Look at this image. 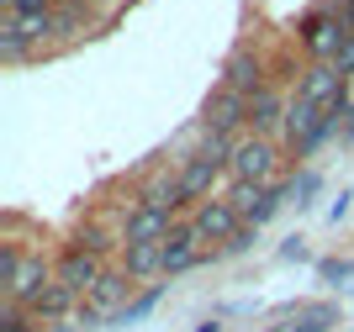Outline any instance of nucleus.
I'll return each mask as SVG.
<instances>
[{"mask_svg":"<svg viewBox=\"0 0 354 332\" xmlns=\"http://www.w3.org/2000/svg\"><path fill=\"white\" fill-rule=\"evenodd\" d=\"M286 143L281 137H259V132H243L233 148V159H227V179H243V185H275L286 179Z\"/></svg>","mask_w":354,"mask_h":332,"instance_id":"1","label":"nucleus"},{"mask_svg":"<svg viewBox=\"0 0 354 332\" xmlns=\"http://www.w3.org/2000/svg\"><path fill=\"white\" fill-rule=\"evenodd\" d=\"M133 290H138V280H127V269H122V264H111V269L95 280V290L85 295V306H80V317H74V322H80L85 332L111 327V322H117V311L133 301Z\"/></svg>","mask_w":354,"mask_h":332,"instance_id":"2","label":"nucleus"},{"mask_svg":"<svg viewBox=\"0 0 354 332\" xmlns=\"http://www.w3.org/2000/svg\"><path fill=\"white\" fill-rule=\"evenodd\" d=\"M354 32L344 16H323V11H301L296 16V43L307 53V64H339L344 43H349Z\"/></svg>","mask_w":354,"mask_h":332,"instance_id":"3","label":"nucleus"},{"mask_svg":"<svg viewBox=\"0 0 354 332\" xmlns=\"http://www.w3.org/2000/svg\"><path fill=\"white\" fill-rule=\"evenodd\" d=\"M53 21H59V53L90 43V37H101V32L111 27V16L95 11L90 0H59V6H53Z\"/></svg>","mask_w":354,"mask_h":332,"instance_id":"4","label":"nucleus"},{"mask_svg":"<svg viewBox=\"0 0 354 332\" xmlns=\"http://www.w3.org/2000/svg\"><path fill=\"white\" fill-rule=\"evenodd\" d=\"M270 79H275V74H270V58L259 53V48H249V43H238L233 53L222 58V85L238 90V95H249V101L270 85Z\"/></svg>","mask_w":354,"mask_h":332,"instance_id":"5","label":"nucleus"},{"mask_svg":"<svg viewBox=\"0 0 354 332\" xmlns=\"http://www.w3.org/2000/svg\"><path fill=\"white\" fill-rule=\"evenodd\" d=\"M180 169V190H185V206H201V201H212V190L217 185H227V164L222 159H201V153H180V159H169Z\"/></svg>","mask_w":354,"mask_h":332,"instance_id":"6","label":"nucleus"},{"mask_svg":"<svg viewBox=\"0 0 354 332\" xmlns=\"http://www.w3.org/2000/svg\"><path fill=\"white\" fill-rule=\"evenodd\" d=\"M201 127L227 132V137H243V132H249V95H238V90H227L217 79V90L201 101Z\"/></svg>","mask_w":354,"mask_h":332,"instance_id":"7","label":"nucleus"},{"mask_svg":"<svg viewBox=\"0 0 354 332\" xmlns=\"http://www.w3.org/2000/svg\"><path fill=\"white\" fill-rule=\"evenodd\" d=\"M185 222L196 227V237H201V243H217V248H222L238 227H243V211H238L227 195H212V201L191 206V217H185Z\"/></svg>","mask_w":354,"mask_h":332,"instance_id":"8","label":"nucleus"},{"mask_svg":"<svg viewBox=\"0 0 354 332\" xmlns=\"http://www.w3.org/2000/svg\"><path fill=\"white\" fill-rule=\"evenodd\" d=\"M48 285H53V253H43V248H27V259H21L16 280L0 290V301H11V306H32Z\"/></svg>","mask_w":354,"mask_h":332,"instance_id":"9","label":"nucleus"},{"mask_svg":"<svg viewBox=\"0 0 354 332\" xmlns=\"http://www.w3.org/2000/svg\"><path fill=\"white\" fill-rule=\"evenodd\" d=\"M175 227H180V211L138 201L133 211L122 217V243H127V248H133V243H164V237H169Z\"/></svg>","mask_w":354,"mask_h":332,"instance_id":"10","label":"nucleus"},{"mask_svg":"<svg viewBox=\"0 0 354 332\" xmlns=\"http://www.w3.org/2000/svg\"><path fill=\"white\" fill-rule=\"evenodd\" d=\"M106 269H111V264H101L95 253H85V248H74V243H64L59 253H53V280L69 285V290H80V295H90Z\"/></svg>","mask_w":354,"mask_h":332,"instance_id":"11","label":"nucleus"},{"mask_svg":"<svg viewBox=\"0 0 354 332\" xmlns=\"http://www.w3.org/2000/svg\"><path fill=\"white\" fill-rule=\"evenodd\" d=\"M291 95H296V90H286L281 79H270V85L249 101V132H259V137H281V132H286V111H291Z\"/></svg>","mask_w":354,"mask_h":332,"instance_id":"12","label":"nucleus"},{"mask_svg":"<svg viewBox=\"0 0 354 332\" xmlns=\"http://www.w3.org/2000/svg\"><path fill=\"white\" fill-rule=\"evenodd\" d=\"M80 306H85V295L53 280V285H48L43 295H37V301L27 306V311H32L37 322H43V327H59V322H74V317H80Z\"/></svg>","mask_w":354,"mask_h":332,"instance_id":"13","label":"nucleus"},{"mask_svg":"<svg viewBox=\"0 0 354 332\" xmlns=\"http://www.w3.org/2000/svg\"><path fill=\"white\" fill-rule=\"evenodd\" d=\"M344 85H354V79H344L339 64H307L301 79H296V95L312 101V106H333V95H339Z\"/></svg>","mask_w":354,"mask_h":332,"instance_id":"14","label":"nucleus"},{"mask_svg":"<svg viewBox=\"0 0 354 332\" xmlns=\"http://www.w3.org/2000/svg\"><path fill=\"white\" fill-rule=\"evenodd\" d=\"M122 269H127V280H159L164 275V243H133V248H122Z\"/></svg>","mask_w":354,"mask_h":332,"instance_id":"15","label":"nucleus"},{"mask_svg":"<svg viewBox=\"0 0 354 332\" xmlns=\"http://www.w3.org/2000/svg\"><path fill=\"white\" fill-rule=\"evenodd\" d=\"M32 58H43V53L16 32L11 16H0V64H6V69H21V64H32Z\"/></svg>","mask_w":354,"mask_h":332,"instance_id":"16","label":"nucleus"},{"mask_svg":"<svg viewBox=\"0 0 354 332\" xmlns=\"http://www.w3.org/2000/svg\"><path fill=\"white\" fill-rule=\"evenodd\" d=\"M281 206H291V179H275V185H265V190H259V201H254L249 211H243V222H254V227H265V222L275 217Z\"/></svg>","mask_w":354,"mask_h":332,"instance_id":"17","label":"nucleus"},{"mask_svg":"<svg viewBox=\"0 0 354 332\" xmlns=\"http://www.w3.org/2000/svg\"><path fill=\"white\" fill-rule=\"evenodd\" d=\"M159 301H164V285H148L143 295H133V301H127V306L117 311V322H111V327H138V322H143V317H148V311H153Z\"/></svg>","mask_w":354,"mask_h":332,"instance_id":"18","label":"nucleus"},{"mask_svg":"<svg viewBox=\"0 0 354 332\" xmlns=\"http://www.w3.org/2000/svg\"><path fill=\"white\" fill-rule=\"evenodd\" d=\"M0 332H43V322L32 317L27 306H11V301H0Z\"/></svg>","mask_w":354,"mask_h":332,"instance_id":"19","label":"nucleus"},{"mask_svg":"<svg viewBox=\"0 0 354 332\" xmlns=\"http://www.w3.org/2000/svg\"><path fill=\"white\" fill-rule=\"evenodd\" d=\"M317 190H323V174H317V169H296V174H291V201H296V211H301V206H312V195H317Z\"/></svg>","mask_w":354,"mask_h":332,"instance_id":"20","label":"nucleus"},{"mask_svg":"<svg viewBox=\"0 0 354 332\" xmlns=\"http://www.w3.org/2000/svg\"><path fill=\"white\" fill-rule=\"evenodd\" d=\"M21 259H27V248L16 243V237H6V243H0V290L11 285L16 280V269H21Z\"/></svg>","mask_w":354,"mask_h":332,"instance_id":"21","label":"nucleus"},{"mask_svg":"<svg viewBox=\"0 0 354 332\" xmlns=\"http://www.w3.org/2000/svg\"><path fill=\"white\" fill-rule=\"evenodd\" d=\"M254 243H259V227H254V222H243V227H238L233 237H227V243L217 248V259H233V253H249Z\"/></svg>","mask_w":354,"mask_h":332,"instance_id":"22","label":"nucleus"},{"mask_svg":"<svg viewBox=\"0 0 354 332\" xmlns=\"http://www.w3.org/2000/svg\"><path fill=\"white\" fill-rule=\"evenodd\" d=\"M53 6H59V0H0L6 16H48Z\"/></svg>","mask_w":354,"mask_h":332,"instance_id":"23","label":"nucleus"},{"mask_svg":"<svg viewBox=\"0 0 354 332\" xmlns=\"http://www.w3.org/2000/svg\"><path fill=\"white\" fill-rule=\"evenodd\" d=\"M317 280H328V285L354 280V259H317Z\"/></svg>","mask_w":354,"mask_h":332,"instance_id":"24","label":"nucleus"},{"mask_svg":"<svg viewBox=\"0 0 354 332\" xmlns=\"http://www.w3.org/2000/svg\"><path fill=\"white\" fill-rule=\"evenodd\" d=\"M349 201H354L349 190H339V201L328 206V222H333V227H339V222H344V217H349Z\"/></svg>","mask_w":354,"mask_h":332,"instance_id":"25","label":"nucleus"},{"mask_svg":"<svg viewBox=\"0 0 354 332\" xmlns=\"http://www.w3.org/2000/svg\"><path fill=\"white\" fill-rule=\"evenodd\" d=\"M281 259H286V264L307 259V243H301V237H286V243H281Z\"/></svg>","mask_w":354,"mask_h":332,"instance_id":"26","label":"nucleus"},{"mask_svg":"<svg viewBox=\"0 0 354 332\" xmlns=\"http://www.w3.org/2000/svg\"><path fill=\"white\" fill-rule=\"evenodd\" d=\"M90 6H95V11H106V16H111V21H117V16L127 11V6H133V0H90Z\"/></svg>","mask_w":354,"mask_h":332,"instance_id":"27","label":"nucleus"},{"mask_svg":"<svg viewBox=\"0 0 354 332\" xmlns=\"http://www.w3.org/2000/svg\"><path fill=\"white\" fill-rule=\"evenodd\" d=\"M344 6H349V0H312L307 11H323V16H344Z\"/></svg>","mask_w":354,"mask_h":332,"instance_id":"28","label":"nucleus"},{"mask_svg":"<svg viewBox=\"0 0 354 332\" xmlns=\"http://www.w3.org/2000/svg\"><path fill=\"white\" fill-rule=\"evenodd\" d=\"M339 74H344V79H354V37L344 43V53H339Z\"/></svg>","mask_w":354,"mask_h":332,"instance_id":"29","label":"nucleus"},{"mask_svg":"<svg viewBox=\"0 0 354 332\" xmlns=\"http://www.w3.org/2000/svg\"><path fill=\"white\" fill-rule=\"evenodd\" d=\"M48 332H85L80 322H59V327H48Z\"/></svg>","mask_w":354,"mask_h":332,"instance_id":"30","label":"nucleus"},{"mask_svg":"<svg viewBox=\"0 0 354 332\" xmlns=\"http://www.w3.org/2000/svg\"><path fill=\"white\" fill-rule=\"evenodd\" d=\"M196 332H222V322L212 317V322H201V327H196Z\"/></svg>","mask_w":354,"mask_h":332,"instance_id":"31","label":"nucleus"},{"mask_svg":"<svg viewBox=\"0 0 354 332\" xmlns=\"http://www.w3.org/2000/svg\"><path fill=\"white\" fill-rule=\"evenodd\" d=\"M344 21H349V32H354V0H349V6H344Z\"/></svg>","mask_w":354,"mask_h":332,"instance_id":"32","label":"nucleus"},{"mask_svg":"<svg viewBox=\"0 0 354 332\" xmlns=\"http://www.w3.org/2000/svg\"><path fill=\"white\" fill-rule=\"evenodd\" d=\"M344 137H349V143H354V111H349V127H344Z\"/></svg>","mask_w":354,"mask_h":332,"instance_id":"33","label":"nucleus"}]
</instances>
